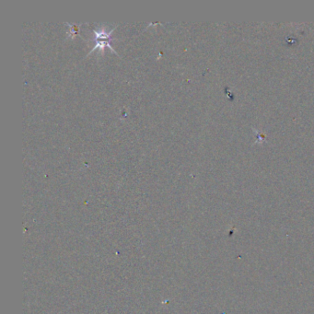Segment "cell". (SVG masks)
Instances as JSON below:
<instances>
[{
  "label": "cell",
  "mask_w": 314,
  "mask_h": 314,
  "mask_svg": "<svg viewBox=\"0 0 314 314\" xmlns=\"http://www.w3.org/2000/svg\"><path fill=\"white\" fill-rule=\"evenodd\" d=\"M113 32H114V30H111L107 32L104 28H102L100 30H93L94 37H93L92 41L95 43V45H94V48L91 50V52H93L96 48L104 49L105 46H108L109 48L112 49L113 52L116 53V51L113 49V47L111 45V33Z\"/></svg>",
  "instance_id": "obj_1"
}]
</instances>
